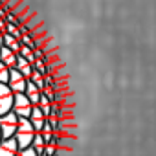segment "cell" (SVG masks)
Instances as JSON below:
<instances>
[{
	"label": "cell",
	"mask_w": 156,
	"mask_h": 156,
	"mask_svg": "<svg viewBox=\"0 0 156 156\" xmlns=\"http://www.w3.org/2000/svg\"><path fill=\"white\" fill-rule=\"evenodd\" d=\"M35 134H37V130L33 129L31 121H30L28 118H20V121H19V130H17V134H15V140H17V143H19V149H20V151L30 149V147L33 145Z\"/></svg>",
	"instance_id": "6da1fadb"
},
{
	"label": "cell",
	"mask_w": 156,
	"mask_h": 156,
	"mask_svg": "<svg viewBox=\"0 0 156 156\" xmlns=\"http://www.w3.org/2000/svg\"><path fill=\"white\" fill-rule=\"evenodd\" d=\"M19 121H20V118L15 112H9V114H6V116L0 118V132H2V138L4 140L15 138V134L19 130Z\"/></svg>",
	"instance_id": "7a4b0ae2"
},
{
	"label": "cell",
	"mask_w": 156,
	"mask_h": 156,
	"mask_svg": "<svg viewBox=\"0 0 156 156\" xmlns=\"http://www.w3.org/2000/svg\"><path fill=\"white\" fill-rule=\"evenodd\" d=\"M13 103H15V92L8 85L0 83V118L13 112Z\"/></svg>",
	"instance_id": "3957f363"
},
{
	"label": "cell",
	"mask_w": 156,
	"mask_h": 156,
	"mask_svg": "<svg viewBox=\"0 0 156 156\" xmlns=\"http://www.w3.org/2000/svg\"><path fill=\"white\" fill-rule=\"evenodd\" d=\"M13 112H15L19 118H28V119H30V116H31V112H33V105H31V101L26 98V94H15Z\"/></svg>",
	"instance_id": "277c9868"
},
{
	"label": "cell",
	"mask_w": 156,
	"mask_h": 156,
	"mask_svg": "<svg viewBox=\"0 0 156 156\" xmlns=\"http://www.w3.org/2000/svg\"><path fill=\"white\" fill-rule=\"evenodd\" d=\"M28 83H30V79H28V77H24L17 68L9 72V81H8V87H9L15 94H24V92H26V88H28Z\"/></svg>",
	"instance_id": "5b68a950"
},
{
	"label": "cell",
	"mask_w": 156,
	"mask_h": 156,
	"mask_svg": "<svg viewBox=\"0 0 156 156\" xmlns=\"http://www.w3.org/2000/svg\"><path fill=\"white\" fill-rule=\"evenodd\" d=\"M30 121H31V125H33V129H35L37 132H42V129H44L48 118H46V114L41 110V107H33V112H31V116H30Z\"/></svg>",
	"instance_id": "8992f818"
},
{
	"label": "cell",
	"mask_w": 156,
	"mask_h": 156,
	"mask_svg": "<svg viewBox=\"0 0 156 156\" xmlns=\"http://www.w3.org/2000/svg\"><path fill=\"white\" fill-rule=\"evenodd\" d=\"M19 152H20V149H19V143L15 138L2 140V143H0V156H17Z\"/></svg>",
	"instance_id": "52a82bcc"
},
{
	"label": "cell",
	"mask_w": 156,
	"mask_h": 156,
	"mask_svg": "<svg viewBox=\"0 0 156 156\" xmlns=\"http://www.w3.org/2000/svg\"><path fill=\"white\" fill-rule=\"evenodd\" d=\"M17 53L15 51H11V50H8L6 46H2V50H0V61H2L9 70H15L17 68Z\"/></svg>",
	"instance_id": "ba28073f"
},
{
	"label": "cell",
	"mask_w": 156,
	"mask_h": 156,
	"mask_svg": "<svg viewBox=\"0 0 156 156\" xmlns=\"http://www.w3.org/2000/svg\"><path fill=\"white\" fill-rule=\"evenodd\" d=\"M26 98L31 101V105L33 107H39V103H41V98H42V90L37 87V85H33L31 81L28 83V88H26Z\"/></svg>",
	"instance_id": "9c48e42d"
},
{
	"label": "cell",
	"mask_w": 156,
	"mask_h": 156,
	"mask_svg": "<svg viewBox=\"0 0 156 156\" xmlns=\"http://www.w3.org/2000/svg\"><path fill=\"white\" fill-rule=\"evenodd\" d=\"M17 70H19L24 77H28V79H30L31 73H33V64H31L28 59H24L22 55H19V57H17Z\"/></svg>",
	"instance_id": "30bf717a"
},
{
	"label": "cell",
	"mask_w": 156,
	"mask_h": 156,
	"mask_svg": "<svg viewBox=\"0 0 156 156\" xmlns=\"http://www.w3.org/2000/svg\"><path fill=\"white\" fill-rule=\"evenodd\" d=\"M2 46H6L8 50H11V51H15L17 55L20 53V41L19 39H15L13 35H9V33H4V42H2Z\"/></svg>",
	"instance_id": "8fae6325"
},
{
	"label": "cell",
	"mask_w": 156,
	"mask_h": 156,
	"mask_svg": "<svg viewBox=\"0 0 156 156\" xmlns=\"http://www.w3.org/2000/svg\"><path fill=\"white\" fill-rule=\"evenodd\" d=\"M46 147H48V141L44 140V136L41 134V132H37L35 134V140H33V145H31V149L39 154V156H42L44 152H46Z\"/></svg>",
	"instance_id": "7c38bea8"
},
{
	"label": "cell",
	"mask_w": 156,
	"mask_h": 156,
	"mask_svg": "<svg viewBox=\"0 0 156 156\" xmlns=\"http://www.w3.org/2000/svg\"><path fill=\"white\" fill-rule=\"evenodd\" d=\"M44 77H46V73H42L41 70H33V73H31V77H30V81H31L33 85H37L41 90H44V88H46Z\"/></svg>",
	"instance_id": "4fadbf2b"
},
{
	"label": "cell",
	"mask_w": 156,
	"mask_h": 156,
	"mask_svg": "<svg viewBox=\"0 0 156 156\" xmlns=\"http://www.w3.org/2000/svg\"><path fill=\"white\" fill-rule=\"evenodd\" d=\"M9 68L0 61V83H4V85H8V81H9Z\"/></svg>",
	"instance_id": "5bb4252c"
},
{
	"label": "cell",
	"mask_w": 156,
	"mask_h": 156,
	"mask_svg": "<svg viewBox=\"0 0 156 156\" xmlns=\"http://www.w3.org/2000/svg\"><path fill=\"white\" fill-rule=\"evenodd\" d=\"M6 33H9V35H13L15 39H22V33H20V30H19V26H15V24H8L6 22Z\"/></svg>",
	"instance_id": "9a60e30c"
},
{
	"label": "cell",
	"mask_w": 156,
	"mask_h": 156,
	"mask_svg": "<svg viewBox=\"0 0 156 156\" xmlns=\"http://www.w3.org/2000/svg\"><path fill=\"white\" fill-rule=\"evenodd\" d=\"M20 46L37 48V44H35V41H33V35H22V39H20Z\"/></svg>",
	"instance_id": "2e32d148"
},
{
	"label": "cell",
	"mask_w": 156,
	"mask_h": 156,
	"mask_svg": "<svg viewBox=\"0 0 156 156\" xmlns=\"http://www.w3.org/2000/svg\"><path fill=\"white\" fill-rule=\"evenodd\" d=\"M42 94H44V96H46V98H48V99H50L51 103H53V101L57 99V94H55V92H53V90H51L50 87H46V88L42 90Z\"/></svg>",
	"instance_id": "e0dca14e"
},
{
	"label": "cell",
	"mask_w": 156,
	"mask_h": 156,
	"mask_svg": "<svg viewBox=\"0 0 156 156\" xmlns=\"http://www.w3.org/2000/svg\"><path fill=\"white\" fill-rule=\"evenodd\" d=\"M44 154H46V156H57V147H55V145H48Z\"/></svg>",
	"instance_id": "ac0fdd59"
},
{
	"label": "cell",
	"mask_w": 156,
	"mask_h": 156,
	"mask_svg": "<svg viewBox=\"0 0 156 156\" xmlns=\"http://www.w3.org/2000/svg\"><path fill=\"white\" fill-rule=\"evenodd\" d=\"M17 156H39V154H37V152H35V151L30 147V149H26V151H20Z\"/></svg>",
	"instance_id": "d6986e66"
},
{
	"label": "cell",
	"mask_w": 156,
	"mask_h": 156,
	"mask_svg": "<svg viewBox=\"0 0 156 156\" xmlns=\"http://www.w3.org/2000/svg\"><path fill=\"white\" fill-rule=\"evenodd\" d=\"M0 31L6 33V19H2V17H0Z\"/></svg>",
	"instance_id": "ffe728a7"
},
{
	"label": "cell",
	"mask_w": 156,
	"mask_h": 156,
	"mask_svg": "<svg viewBox=\"0 0 156 156\" xmlns=\"http://www.w3.org/2000/svg\"><path fill=\"white\" fill-rule=\"evenodd\" d=\"M4 42V31H0V44Z\"/></svg>",
	"instance_id": "44dd1931"
},
{
	"label": "cell",
	"mask_w": 156,
	"mask_h": 156,
	"mask_svg": "<svg viewBox=\"0 0 156 156\" xmlns=\"http://www.w3.org/2000/svg\"><path fill=\"white\" fill-rule=\"evenodd\" d=\"M2 140H4V138H2V132H0V143H2Z\"/></svg>",
	"instance_id": "7402d4cb"
},
{
	"label": "cell",
	"mask_w": 156,
	"mask_h": 156,
	"mask_svg": "<svg viewBox=\"0 0 156 156\" xmlns=\"http://www.w3.org/2000/svg\"><path fill=\"white\" fill-rule=\"evenodd\" d=\"M0 50H2V44H0Z\"/></svg>",
	"instance_id": "603a6c76"
},
{
	"label": "cell",
	"mask_w": 156,
	"mask_h": 156,
	"mask_svg": "<svg viewBox=\"0 0 156 156\" xmlns=\"http://www.w3.org/2000/svg\"><path fill=\"white\" fill-rule=\"evenodd\" d=\"M42 156H46V154H42Z\"/></svg>",
	"instance_id": "cb8c5ba5"
}]
</instances>
